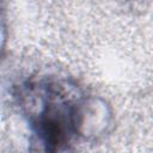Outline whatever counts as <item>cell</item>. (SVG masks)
<instances>
[{
  "instance_id": "1",
  "label": "cell",
  "mask_w": 153,
  "mask_h": 153,
  "mask_svg": "<svg viewBox=\"0 0 153 153\" xmlns=\"http://www.w3.org/2000/svg\"><path fill=\"white\" fill-rule=\"evenodd\" d=\"M20 102L35 142L43 153H67L85 123L84 104L53 80L27 82Z\"/></svg>"
}]
</instances>
